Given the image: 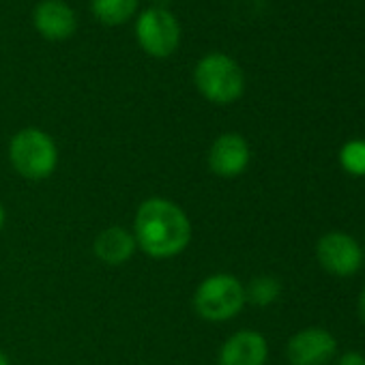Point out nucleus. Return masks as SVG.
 <instances>
[{
    "label": "nucleus",
    "instance_id": "1",
    "mask_svg": "<svg viewBox=\"0 0 365 365\" xmlns=\"http://www.w3.org/2000/svg\"><path fill=\"white\" fill-rule=\"evenodd\" d=\"M135 245L153 260H170L182 254L194 237L192 220L168 198H146L133 215Z\"/></svg>",
    "mask_w": 365,
    "mask_h": 365
},
{
    "label": "nucleus",
    "instance_id": "2",
    "mask_svg": "<svg viewBox=\"0 0 365 365\" xmlns=\"http://www.w3.org/2000/svg\"><path fill=\"white\" fill-rule=\"evenodd\" d=\"M194 86L209 103L230 106L245 93V73L232 56L211 52L196 63Z\"/></svg>",
    "mask_w": 365,
    "mask_h": 365
},
{
    "label": "nucleus",
    "instance_id": "3",
    "mask_svg": "<svg viewBox=\"0 0 365 365\" xmlns=\"http://www.w3.org/2000/svg\"><path fill=\"white\" fill-rule=\"evenodd\" d=\"M9 161L22 178L46 180L58 168V146L48 131L24 127L9 140Z\"/></svg>",
    "mask_w": 365,
    "mask_h": 365
},
{
    "label": "nucleus",
    "instance_id": "4",
    "mask_svg": "<svg viewBox=\"0 0 365 365\" xmlns=\"http://www.w3.org/2000/svg\"><path fill=\"white\" fill-rule=\"evenodd\" d=\"M192 303L202 320L226 322L245 307V286L232 273H213L198 284Z\"/></svg>",
    "mask_w": 365,
    "mask_h": 365
},
{
    "label": "nucleus",
    "instance_id": "5",
    "mask_svg": "<svg viewBox=\"0 0 365 365\" xmlns=\"http://www.w3.org/2000/svg\"><path fill=\"white\" fill-rule=\"evenodd\" d=\"M133 35L144 54L153 58H168L178 50L182 31L170 9L148 7L138 14Z\"/></svg>",
    "mask_w": 365,
    "mask_h": 365
},
{
    "label": "nucleus",
    "instance_id": "6",
    "mask_svg": "<svg viewBox=\"0 0 365 365\" xmlns=\"http://www.w3.org/2000/svg\"><path fill=\"white\" fill-rule=\"evenodd\" d=\"M316 260L327 273L335 277H350L363 264V250L350 235L329 232L316 243Z\"/></svg>",
    "mask_w": 365,
    "mask_h": 365
},
{
    "label": "nucleus",
    "instance_id": "7",
    "mask_svg": "<svg viewBox=\"0 0 365 365\" xmlns=\"http://www.w3.org/2000/svg\"><path fill=\"white\" fill-rule=\"evenodd\" d=\"M337 352L335 337L322 327H307L294 333L286 344L290 365H327Z\"/></svg>",
    "mask_w": 365,
    "mask_h": 365
},
{
    "label": "nucleus",
    "instance_id": "8",
    "mask_svg": "<svg viewBox=\"0 0 365 365\" xmlns=\"http://www.w3.org/2000/svg\"><path fill=\"white\" fill-rule=\"evenodd\" d=\"M252 161V148L241 133L228 131L213 140L207 153V163L211 172L220 178L241 176Z\"/></svg>",
    "mask_w": 365,
    "mask_h": 365
},
{
    "label": "nucleus",
    "instance_id": "9",
    "mask_svg": "<svg viewBox=\"0 0 365 365\" xmlns=\"http://www.w3.org/2000/svg\"><path fill=\"white\" fill-rule=\"evenodd\" d=\"M33 26L43 39L61 43L76 35L78 16L65 0H41L33 9Z\"/></svg>",
    "mask_w": 365,
    "mask_h": 365
},
{
    "label": "nucleus",
    "instance_id": "10",
    "mask_svg": "<svg viewBox=\"0 0 365 365\" xmlns=\"http://www.w3.org/2000/svg\"><path fill=\"white\" fill-rule=\"evenodd\" d=\"M269 359L267 337L258 331L243 329L232 333L220 348V365H264Z\"/></svg>",
    "mask_w": 365,
    "mask_h": 365
},
{
    "label": "nucleus",
    "instance_id": "11",
    "mask_svg": "<svg viewBox=\"0 0 365 365\" xmlns=\"http://www.w3.org/2000/svg\"><path fill=\"white\" fill-rule=\"evenodd\" d=\"M135 237L123 226H108L93 241V252L99 262L108 267H120L129 262L135 254Z\"/></svg>",
    "mask_w": 365,
    "mask_h": 365
},
{
    "label": "nucleus",
    "instance_id": "12",
    "mask_svg": "<svg viewBox=\"0 0 365 365\" xmlns=\"http://www.w3.org/2000/svg\"><path fill=\"white\" fill-rule=\"evenodd\" d=\"M140 0H91V11L95 20L108 29L123 26L138 16Z\"/></svg>",
    "mask_w": 365,
    "mask_h": 365
},
{
    "label": "nucleus",
    "instance_id": "13",
    "mask_svg": "<svg viewBox=\"0 0 365 365\" xmlns=\"http://www.w3.org/2000/svg\"><path fill=\"white\" fill-rule=\"evenodd\" d=\"M282 284L273 275H258L245 286V303H252L256 307L273 305L279 299Z\"/></svg>",
    "mask_w": 365,
    "mask_h": 365
},
{
    "label": "nucleus",
    "instance_id": "14",
    "mask_svg": "<svg viewBox=\"0 0 365 365\" xmlns=\"http://www.w3.org/2000/svg\"><path fill=\"white\" fill-rule=\"evenodd\" d=\"M341 168L352 176H365V140H350L339 150Z\"/></svg>",
    "mask_w": 365,
    "mask_h": 365
},
{
    "label": "nucleus",
    "instance_id": "15",
    "mask_svg": "<svg viewBox=\"0 0 365 365\" xmlns=\"http://www.w3.org/2000/svg\"><path fill=\"white\" fill-rule=\"evenodd\" d=\"M337 365H365V356L361 352H344L337 359Z\"/></svg>",
    "mask_w": 365,
    "mask_h": 365
},
{
    "label": "nucleus",
    "instance_id": "16",
    "mask_svg": "<svg viewBox=\"0 0 365 365\" xmlns=\"http://www.w3.org/2000/svg\"><path fill=\"white\" fill-rule=\"evenodd\" d=\"M359 316H361V320L365 324V286H363V290L359 294Z\"/></svg>",
    "mask_w": 365,
    "mask_h": 365
},
{
    "label": "nucleus",
    "instance_id": "17",
    "mask_svg": "<svg viewBox=\"0 0 365 365\" xmlns=\"http://www.w3.org/2000/svg\"><path fill=\"white\" fill-rule=\"evenodd\" d=\"M170 3H172V0H153V7H163V9H168Z\"/></svg>",
    "mask_w": 365,
    "mask_h": 365
},
{
    "label": "nucleus",
    "instance_id": "18",
    "mask_svg": "<svg viewBox=\"0 0 365 365\" xmlns=\"http://www.w3.org/2000/svg\"><path fill=\"white\" fill-rule=\"evenodd\" d=\"M5 220H7V213H5V207L0 205V230L5 228Z\"/></svg>",
    "mask_w": 365,
    "mask_h": 365
},
{
    "label": "nucleus",
    "instance_id": "19",
    "mask_svg": "<svg viewBox=\"0 0 365 365\" xmlns=\"http://www.w3.org/2000/svg\"><path fill=\"white\" fill-rule=\"evenodd\" d=\"M0 365H11V363H9V356H7L3 350H0Z\"/></svg>",
    "mask_w": 365,
    "mask_h": 365
},
{
    "label": "nucleus",
    "instance_id": "20",
    "mask_svg": "<svg viewBox=\"0 0 365 365\" xmlns=\"http://www.w3.org/2000/svg\"><path fill=\"white\" fill-rule=\"evenodd\" d=\"M361 250H363V260H365V241H363V247Z\"/></svg>",
    "mask_w": 365,
    "mask_h": 365
}]
</instances>
